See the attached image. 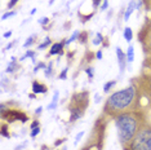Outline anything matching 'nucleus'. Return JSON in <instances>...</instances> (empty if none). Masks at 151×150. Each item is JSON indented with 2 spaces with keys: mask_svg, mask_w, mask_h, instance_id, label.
Wrapping results in <instances>:
<instances>
[{
  "mask_svg": "<svg viewBox=\"0 0 151 150\" xmlns=\"http://www.w3.org/2000/svg\"><path fill=\"white\" fill-rule=\"evenodd\" d=\"M136 87L129 86L125 89L118 91L115 93H112L109 97V100L106 101L105 110L109 112L110 115H120L123 114V111L128 110L130 105L136 100Z\"/></svg>",
  "mask_w": 151,
  "mask_h": 150,
  "instance_id": "f257e3e1",
  "label": "nucleus"
},
{
  "mask_svg": "<svg viewBox=\"0 0 151 150\" xmlns=\"http://www.w3.org/2000/svg\"><path fill=\"white\" fill-rule=\"evenodd\" d=\"M115 124L118 129L119 140L123 145H129L139 131V122L132 112H123L118 115Z\"/></svg>",
  "mask_w": 151,
  "mask_h": 150,
  "instance_id": "f03ea898",
  "label": "nucleus"
},
{
  "mask_svg": "<svg viewBox=\"0 0 151 150\" xmlns=\"http://www.w3.org/2000/svg\"><path fill=\"white\" fill-rule=\"evenodd\" d=\"M129 150H151V128L139 129L130 141Z\"/></svg>",
  "mask_w": 151,
  "mask_h": 150,
  "instance_id": "7ed1b4c3",
  "label": "nucleus"
},
{
  "mask_svg": "<svg viewBox=\"0 0 151 150\" xmlns=\"http://www.w3.org/2000/svg\"><path fill=\"white\" fill-rule=\"evenodd\" d=\"M3 118L6 119L8 122H14V120H19V119H21L22 122L27 120L26 115L23 114V112L17 111V110H9L8 112H4V114H3Z\"/></svg>",
  "mask_w": 151,
  "mask_h": 150,
  "instance_id": "20e7f679",
  "label": "nucleus"
},
{
  "mask_svg": "<svg viewBox=\"0 0 151 150\" xmlns=\"http://www.w3.org/2000/svg\"><path fill=\"white\" fill-rule=\"evenodd\" d=\"M116 54H118V62H119V71H120V75L124 73L125 70V63L128 62L127 61V54L123 52L120 48H116Z\"/></svg>",
  "mask_w": 151,
  "mask_h": 150,
  "instance_id": "39448f33",
  "label": "nucleus"
},
{
  "mask_svg": "<svg viewBox=\"0 0 151 150\" xmlns=\"http://www.w3.org/2000/svg\"><path fill=\"white\" fill-rule=\"evenodd\" d=\"M66 44V42H60V43H54L52 47H50V50H49V54L48 56H54V54H58L62 52V48L63 45Z\"/></svg>",
  "mask_w": 151,
  "mask_h": 150,
  "instance_id": "423d86ee",
  "label": "nucleus"
},
{
  "mask_svg": "<svg viewBox=\"0 0 151 150\" xmlns=\"http://www.w3.org/2000/svg\"><path fill=\"white\" fill-rule=\"evenodd\" d=\"M32 92L34 93H45L47 92V87L43 83L39 81H34L32 83Z\"/></svg>",
  "mask_w": 151,
  "mask_h": 150,
  "instance_id": "0eeeda50",
  "label": "nucleus"
},
{
  "mask_svg": "<svg viewBox=\"0 0 151 150\" xmlns=\"http://www.w3.org/2000/svg\"><path fill=\"white\" fill-rule=\"evenodd\" d=\"M134 8H136V3H134V0H130L129 5H128V9H127L125 16H124V19H125V21H128V19H129V17H130V14L133 13V11H134Z\"/></svg>",
  "mask_w": 151,
  "mask_h": 150,
  "instance_id": "6e6552de",
  "label": "nucleus"
},
{
  "mask_svg": "<svg viewBox=\"0 0 151 150\" xmlns=\"http://www.w3.org/2000/svg\"><path fill=\"white\" fill-rule=\"evenodd\" d=\"M133 60H134V48H133V45H129L128 50H127V61L130 63L133 62Z\"/></svg>",
  "mask_w": 151,
  "mask_h": 150,
  "instance_id": "1a4fd4ad",
  "label": "nucleus"
},
{
  "mask_svg": "<svg viewBox=\"0 0 151 150\" xmlns=\"http://www.w3.org/2000/svg\"><path fill=\"white\" fill-rule=\"evenodd\" d=\"M124 38H125V40L128 43L132 42V39H133V31H132V29H130V27H125V29H124Z\"/></svg>",
  "mask_w": 151,
  "mask_h": 150,
  "instance_id": "9d476101",
  "label": "nucleus"
},
{
  "mask_svg": "<svg viewBox=\"0 0 151 150\" xmlns=\"http://www.w3.org/2000/svg\"><path fill=\"white\" fill-rule=\"evenodd\" d=\"M57 100H58V92H54V96H53V101L49 104V106L48 109L49 110H53V109H56V105H57Z\"/></svg>",
  "mask_w": 151,
  "mask_h": 150,
  "instance_id": "9b49d317",
  "label": "nucleus"
},
{
  "mask_svg": "<svg viewBox=\"0 0 151 150\" xmlns=\"http://www.w3.org/2000/svg\"><path fill=\"white\" fill-rule=\"evenodd\" d=\"M115 84H116V81H115V80H110V81H107V83L105 84V87H104V92H109L112 87L115 86Z\"/></svg>",
  "mask_w": 151,
  "mask_h": 150,
  "instance_id": "f8f14e48",
  "label": "nucleus"
},
{
  "mask_svg": "<svg viewBox=\"0 0 151 150\" xmlns=\"http://www.w3.org/2000/svg\"><path fill=\"white\" fill-rule=\"evenodd\" d=\"M50 43H52V42H50V39H49V38H47V39L44 40V42H43L42 44H40V45L37 47V48H39V49H44V48H47V47L49 45Z\"/></svg>",
  "mask_w": 151,
  "mask_h": 150,
  "instance_id": "ddd939ff",
  "label": "nucleus"
},
{
  "mask_svg": "<svg viewBox=\"0 0 151 150\" xmlns=\"http://www.w3.org/2000/svg\"><path fill=\"white\" fill-rule=\"evenodd\" d=\"M16 69H17V65L14 62H11V63H9V66L6 67V71H8V73H13Z\"/></svg>",
  "mask_w": 151,
  "mask_h": 150,
  "instance_id": "4468645a",
  "label": "nucleus"
},
{
  "mask_svg": "<svg viewBox=\"0 0 151 150\" xmlns=\"http://www.w3.org/2000/svg\"><path fill=\"white\" fill-rule=\"evenodd\" d=\"M78 38H79V31H75V32L73 34V36H71L70 39H68L67 42H66V44H70V43H73L75 39H78Z\"/></svg>",
  "mask_w": 151,
  "mask_h": 150,
  "instance_id": "2eb2a0df",
  "label": "nucleus"
},
{
  "mask_svg": "<svg viewBox=\"0 0 151 150\" xmlns=\"http://www.w3.org/2000/svg\"><path fill=\"white\" fill-rule=\"evenodd\" d=\"M102 39H104V38H102L101 34H97V36H96V39L93 40V44H94V45H98V44L102 42Z\"/></svg>",
  "mask_w": 151,
  "mask_h": 150,
  "instance_id": "dca6fc26",
  "label": "nucleus"
},
{
  "mask_svg": "<svg viewBox=\"0 0 151 150\" xmlns=\"http://www.w3.org/2000/svg\"><path fill=\"white\" fill-rule=\"evenodd\" d=\"M39 133H40V125L39 127H36V128H34L31 131V137H36Z\"/></svg>",
  "mask_w": 151,
  "mask_h": 150,
  "instance_id": "f3484780",
  "label": "nucleus"
},
{
  "mask_svg": "<svg viewBox=\"0 0 151 150\" xmlns=\"http://www.w3.org/2000/svg\"><path fill=\"white\" fill-rule=\"evenodd\" d=\"M79 40H80L81 43H85V42H87V32L79 34Z\"/></svg>",
  "mask_w": 151,
  "mask_h": 150,
  "instance_id": "a211bd4d",
  "label": "nucleus"
},
{
  "mask_svg": "<svg viewBox=\"0 0 151 150\" xmlns=\"http://www.w3.org/2000/svg\"><path fill=\"white\" fill-rule=\"evenodd\" d=\"M34 39H35V36H31V38H29V39L26 40V43L23 44V47H26V48H27V47H30V45H31V44H32Z\"/></svg>",
  "mask_w": 151,
  "mask_h": 150,
  "instance_id": "6ab92c4d",
  "label": "nucleus"
},
{
  "mask_svg": "<svg viewBox=\"0 0 151 150\" xmlns=\"http://www.w3.org/2000/svg\"><path fill=\"white\" fill-rule=\"evenodd\" d=\"M13 16H16V12H9V13H6V14L1 16V19H6V18H9V17H13Z\"/></svg>",
  "mask_w": 151,
  "mask_h": 150,
  "instance_id": "aec40b11",
  "label": "nucleus"
},
{
  "mask_svg": "<svg viewBox=\"0 0 151 150\" xmlns=\"http://www.w3.org/2000/svg\"><path fill=\"white\" fill-rule=\"evenodd\" d=\"M18 1H19V0H9V3H8V8H9V9L13 8V6H14Z\"/></svg>",
  "mask_w": 151,
  "mask_h": 150,
  "instance_id": "412c9836",
  "label": "nucleus"
},
{
  "mask_svg": "<svg viewBox=\"0 0 151 150\" xmlns=\"http://www.w3.org/2000/svg\"><path fill=\"white\" fill-rule=\"evenodd\" d=\"M50 73H52V63H49L48 65V67H47V70H45V76H50Z\"/></svg>",
  "mask_w": 151,
  "mask_h": 150,
  "instance_id": "4be33fe9",
  "label": "nucleus"
},
{
  "mask_svg": "<svg viewBox=\"0 0 151 150\" xmlns=\"http://www.w3.org/2000/svg\"><path fill=\"white\" fill-rule=\"evenodd\" d=\"M1 135L5 136V137H9V133L6 132V125H3L1 127Z\"/></svg>",
  "mask_w": 151,
  "mask_h": 150,
  "instance_id": "5701e85b",
  "label": "nucleus"
},
{
  "mask_svg": "<svg viewBox=\"0 0 151 150\" xmlns=\"http://www.w3.org/2000/svg\"><path fill=\"white\" fill-rule=\"evenodd\" d=\"M87 74H88V76H89V79H92V78H93V69H91V67H88L87 70Z\"/></svg>",
  "mask_w": 151,
  "mask_h": 150,
  "instance_id": "b1692460",
  "label": "nucleus"
},
{
  "mask_svg": "<svg viewBox=\"0 0 151 150\" xmlns=\"http://www.w3.org/2000/svg\"><path fill=\"white\" fill-rule=\"evenodd\" d=\"M66 74H67V69H63V71L61 73V75H60V79H66Z\"/></svg>",
  "mask_w": 151,
  "mask_h": 150,
  "instance_id": "393cba45",
  "label": "nucleus"
},
{
  "mask_svg": "<svg viewBox=\"0 0 151 150\" xmlns=\"http://www.w3.org/2000/svg\"><path fill=\"white\" fill-rule=\"evenodd\" d=\"M39 122H37V120H34L32 122V123H31V125H30V128H31V129H34V128H36V127H39Z\"/></svg>",
  "mask_w": 151,
  "mask_h": 150,
  "instance_id": "a878e982",
  "label": "nucleus"
},
{
  "mask_svg": "<svg viewBox=\"0 0 151 150\" xmlns=\"http://www.w3.org/2000/svg\"><path fill=\"white\" fill-rule=\"evenodd\" d=\"M34 54H35V53H34L32 50H29V52L25 54V57H23V58H26V57H34Z\"/></svg>",
  "mask_w": 151,
  "mask_h": 150,
  "instance_id": "bb28decb",
  "label": "nucleus"
},
{
  "mask_svg": "<svg viewBox=\"0 0 151 150\" xmlns=\"http://www.w3.org/2000/svg\"><path fill=\"white\" fill-rule=\"evenodd\" d=\"M39 69H45V65H44V63H39V66L35 67V71H37Z\"/></svg>",
  "mask_w": 151,
  "mask_h": 150,
  "instance_id": "cd10ccee",
  "label": "nucleus"
},
{
  "mask_svg": "<svg viewBox=\"0 0 151 150\" xmlns=\"http://www.w3.org/2000/svg\"><path fill=\"white\" fill-rule=\"evenodd\" d=\"M39 22L42 23V25H45V23L48 22V18L47 17H44V18H42V19H39Z\"/></svg>",
  "mask_w": 151,
  "mask_h": 150,
  "instance_id": "c85d7f7f",
  "label": "nucleus"
},
{
  "mask_svg": "<svg viewBox=\"0 0 151 150\" xmlns=\"http://www.w3.org/2000/svg\"><path fill=\"white\" fill-rule=\"evenodd\" d=\"M83 135H84V132H79L78 136H76V142L79 141V140H80V137H81V136H83Z\"/></svg>",
  "mask_w": 151,
  "mask_h": 150,
  "instance_id": "c756f323",
  "label": "nucleus"
},
{
  "mask_svg": "<svg viewBox=\"0 0 151 150\" xmlns=\"http://www.w3.org/2000/svg\"><path fill=\"white\" fill-rule=\"evenodd\" d=\"M97 58L98 60L102 58V50H98V52H97Z\"/></svg>",
  "mask_w": 151,
  "mask_h": 150,
  "instance_id": "7c9ffc66",
  "label": "nucleus"
},
{
  "mask_svg": "<svg viewBox=\"0 0 151 150\" xmlns=\"http://www.w3.org/2000/svg\"><path fill=\"white\" fill-rule=\"evenodd\" d=\"M106 8H107V0H105V1H104V5H102V11H105Z\"/></svg>",
  "mask_w": 151,
  "mask_h": 150,
  "instance_id": "2f4dec72",
  "label": "nucleus"
},
{
  "mask_svg": "<svg viewBox=\"0 0 151 150\" xmlns=\"http://www.w3.org/2000/svg\"><path fill=\"white\" fill-rule=\"evenodd\" d=\"M11 35H12V31H6V32L4 34V38H9Z\"/></svg>",
  "mask_w": 151,
  "mask_h": 150,
  "instance_id": "473e14b6",
  "label": "nucleus"
},
{
  "mask_svg": "<svg viewBox=\"0 0 151 150\" xmlns=\"http://www.w3.org/2000/svg\"><path fill=\"white\" fill-rule=\"evenodd\" d=\"M99 1H101V0H93V3H94V6H97V5L99 4Z\"/></svg>",
  "mask_w": 151,
  "mask_h": 150,
  "instance_id": "72a5a7b5",
  "label": "nucleus"
},
{
  "mask_svg": "<svg viewBox=\"0 0 151 150\" xmlns=\"http://www.w3.org/2000/svg\"><path fill=\"white\" fill-rule=\"evenodd\" d=\"M42 110H43V109H42V107H39V109H36V111H35V112H36V114H40V112H42Z\"/></svg>",
  "mask_w": 151,
  "mask_h": 150,
  "instance_id": "f704fd0d",
  "label": "nucleus"
},
{
  "mask_svg": "<svg viewBox=\"0 0 151 150\" xmlns=\"http://www.w3.org/2000/svg\"><path fill=\"white\" fill-rule=\"evenodd\" d=\"M63 141H65V140H58V141L56 142V145H60V144H62Z\"/></svg>",
  "mask_w": 151,
  "mask_h": 150,
  "instance_id": "c9c22d12",
  "label": "nucleus"
},
{
  "mask_svg": "<svg viewBox=\"0 0 151 150\" xmlns=\"http://www.w3.org/2000/svg\"><path fill=\"white\" fill-rule=\"evenodd\" d=\"M35 12H36V8H34L32 11H31V14H35Z\"/></svg>",
  "mask_w": 151,
  "mask_h": 150,
  "instance_id": "e433bc0d",
  "label": "nucleus"
},
{
  "mask_svg": "<svg viewBox=\"0 0 151 150\" xmlns=\"http://www.w3.org/2000/svg\"><path fill=\"white\" fill-rule=\"evenodd\" d=\"M94 148H96V146H91V149H89V150H94Z\"/></svg>",
  "mask_w": 151,
  "mask_h": 150,
  "instance_id": "4c0bfd02",
  "label": "nucleus"
},
{
  "mask_svg": "<svg viewBox=\"0 0 151 150\" xmlns=\"http://www.w3.org/2000/svg\"><path fill=\"white\" fill-rule=\"evenodd\" d=\"M150 87H151V80H150Z\"/></svg>",
  "mask_w": 151,
  "mask_h": 150,
  "instance_id": "58836bf2",
  "label": "nucleus"
}]
</instances>
